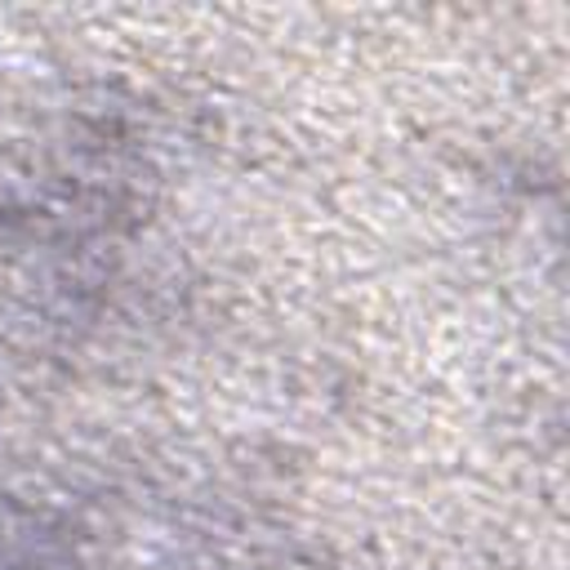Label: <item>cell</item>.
Masks as SVG:
<instances>
[{"label": "cell", "mask_w": 570, "mask_h": 570, "mask_svg": "<svg viewBox=\"0 0 570 570\" xmlns=\"http://www.w3.org/2000/svg\"><path fill=\"white\" fill-rule=\"evenodd\" d=\"M120 534L125 539L107 543L102 530H80V539L71 543V534L58 530L49 534V552L36 570H245L232 548L209 552L205 530H178V543L169 539V530H160V539L142 548L134 543V525H125Z\"/></svg>", "instance_id": "1"}]
</instances>
